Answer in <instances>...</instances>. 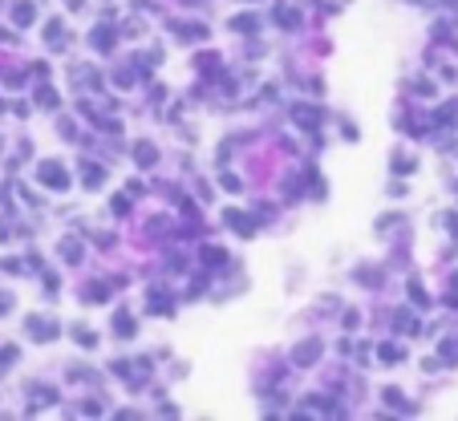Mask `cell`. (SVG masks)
Returning <instances> with one entry per match:
<instances>
[{"instance_id": "obj_1", "label": "cell", "mask_w": 458, "mask_h": 421, "mask_svg": "<svg viewBox=\"0 0 458 421\" xmlns=\"http://www.w3.org/2000/svg\"><path fill=\"white\" fill-rule=\"evenodd\" d=\"M37 178H41V186H49V191H65V186H69V171L53 158L37 166Z\"/></svg>"}, {"instance_id": "obj_2", "label": "cell", "mask_w": 458, "mask_h": 421, "mask_svg": "<svg viewBox=\"0 0 458 421\" xmlns=\"http://www.w3.org/2000/svg\"><path fill=\"white\" fill-rule=\"evenodd\" d=\"M25 328H29V336H33V340H41V345L57 340V333H61V324H57V320H45V316H29Z\"/></svg>"}, {"instance_id": "obj_3", "label": "cell", "mask_w": 458, "mask_h": 421, "mask_svg": "<svg viewBox=\"0 0 458 421\" xmlns=\"http://www.w3.org/2000/svg\"><path fill=\"white\" fill-rule=\"evenodd\" d=\"M223 223L232 227V231H239L244 239H252V235H256V223H260V219H252V215H244L239 207H227V210H223Z\"/></svg>"}, {"instance_id": "obj_4", "label": "cell", "mask_w": 458, "mask_h": 421, "mask_svg": "<svg viewBox=\"0 0 458 421\" xmlns=\"http://www.w3.org/2000/svg\"><path fill=\"white\" fill-rule=\"evenodd\" d=\"M321 352H324V340H304V345L292 348V365H297V369H309V365L321 360Z\"/></svg>"}, {"instance_id": "obj_5", "label": "cell", "mask_w": 458, "mask_h": 421, "mask_svg": "<svg viewBox=\"0 0 458 421\" xmlns=\"http://www.w3.org/2000/svg\"><path fill=\"white\" fill-rule=\"evenodd\" d=\"M292 122H300L304 130H317V122H321V110H317V106H292Z\"/></svg>"}, {"instance_id": "obj_6", "label": "cell", "mask_w": 458, "mask_h": 421, "mask_svg": "<svg viewBox=\"0 0 458 421\" xmlns=\"http://www.w3.org/2000/svg\"><path fill=\"white\" fill-rule=\"evenodd\" d=\"M89 45H94L98 53H110L114 49V29L110 25H98L94 33H89Z\"/></svg>"}, {"instance_id": "obj_7", "label": "cell", "mask_w": 458, "mask_h": 421, "mask_svg": "<svg viewBox=\"0 0 458 421\" xmlns=\"http://www.w3.org/2000/svg\"><path fill=\"white\" fill-rule=\"evenodd\" d=\"M130 154H134V162H138V166H142V171L159 162V150L150 146V142H134V150H130Z\"/></svg>"}, {"instance_id": "obj_8", "label": "cell", "mask_w": 458, "mask_h": 421, "mask_svg": "<svg viewBox=\"0 0 458 421\" xmlns=\"http://www.w3.org/2000/svg\"><path fill=\"white\" fill-rule=\"evenodd\" d=\"M45 41H49L53 49H65V45H69V33H65L61 21H49V25H45Z\"/></svg>"}, {"instance_id": "obj_9", "label": "cell", "mask_w": 458, "mask_h": 421, "mask_svg": "<svg viewBox=\"0 0 458 421\" xmlns=\"http://www.w3.org/2000/svg\"><path fill=\"white\" fill-rule=\"evenodd\" d=\"M171 296H166V292H159V288H154V292H150V316H171Z\"/></svg>"}, {"instance_id": "obj_10", "label": "cell", "mask_w": 458, "mask_h": 421, "mask_svg": "<svg viewBox=\"0 0 458 421\" xmlns=\"http://www.w3.org/2000/svg\"><path fill=\"white\" fill-rule=\"evenodd\" d=\"M33 16H37V9H33L29 0H16V4H13V21H16L21 29H25V25H33Z\"/></svg>"}, {"instance_id": "obj_11", "label": "cell", "mask_w": 458, "mask_h": 421, "mask_svg": "<svg viewBox=\"0 0 458 421\" xmlns=\"http://www.w3.org/2000/svg\"><path fill=\"white\" fill-rule=\"evenodd\" d=\"M406 292H409V304H414V308H422V312L430 308V296H426V288H422L418 280H409V284H406Z\"/></svg>"}, {"instance_id": "obj_12", "label": "cell", "mask_w": 458, "mask_h": 421, "mask_svg": "<svg viewBox=\"0 0 458 421\" xmlns=\"http://www.w3.org/2000/svg\"><path fill=\"white\" fill-rule=\"evenodd\" d=\"M81 174H86V186H89V191H98V186L106 183V171H101V166H94V162H81Z\"/></svg>"}, {"instance_id": "obj_13", "label": "cell", "mask_w": 458, "mask_h": 421, "mask_svg": "<svg viewBox=\"0 0 458 421\" xmlns=\"http://www.w3.org/2000/svg\"><path fill=\"white\" fill-rule=\"evenodd\" d=\"M114 333H118V336H134L138 333L134 316H130V312H118V316H114Z\"/></svg>"}, {"instance_id": "obj_14", "label": "cell", "mask_w": 458, "mask_h": 421, "mask_svg": "<svg viewBox=\"0 0 458 421\" xmlns=\"http://www.w3.org/2000/svg\"><path fill=\"white\" fill-rule=\"evenodd\" d=\"M232 29H236V33H256V29H260V16H252V13H239L236 21H232Z\"/></svg>"}, {"instance_id": "obj_15", "label": "cell", "mask_w": 458, "mask_h": 421, "mask_svg": "<svg viewBox=\"0 0 458 421\" xmlns=\"http://www.w3.org/2000/svg\"><path fill=\"white\" fill-rule=\"evenodd\" d=\"M385 405H394V409H402V413H414V405H409V401H406V397H402V393H397V389H385Z\"/></svg>"}, {"instance_id": "obj_16", "label": "cell", "mask_w": 458, "mask_h": 421, "mask_svg": "<svg viewBox=\"0 0 458 421\" xmlns=\"http://www.w3.org/2000/svg\"><path fill=\"white\" fill-rule=\"evenodd\" d=\"M61 260L65 263H81V248H77V239H61Z\"/></svg>"}, {"instance_id": "obj_17", "label": "cell", "mask_w": 458, "mask_h": 421, "mask_svg": "<svg viewBox=\"0 0 458 421\" xmlns=\"http://www.w3.org/2000/svg\"><path fill=\"white\" fill-rule=\"evenodd\" d=\"M199 260L215 268V263H227V251H223V248H203V251H199Z\"/></svg>"}, {"instance_id": "obj_18", "label": "cell", "mask_w": 458, "mask_h": 421, "mask_svg": "<svg viewBox=\"0 0 458 421\" xmlns=\"http://www.w3.org/2000/svg\"><path fill=\"white\" fill-rule=\"evenodd\" d=\"M438 352H442V360H446V365H458V336L442 340V348H438Z\"/></svg>"}, {"instance_id": "obj_19", "label": "cell", "mask_w": 458, "mask_h": 421, "mask_svg": "<svg viewBox=\"0 0 458 421\" xmlns=\"http://www.w3.org/2000/svg\"><path fill=\"white\" fill-rule=\"evenodd\" d=\"M74 336H77V345H81V348H94V345H98V336L89 333L86 324H74Z\"/></svg>"}, {"instance_id": "obj_20", "label": "cell", "mask_w": 458, "mask_h": 421, "mask_svg": "<svg viewBox=\"0 0 458 421\" xmlns=\"http://www.w3.org/2000/svg\"><path fill=\"white\" fill-rule=\"evenodd\" d=\"M276 16H280V25H284V29H300V13H297V9H276Z\"/></svg>"}, {"instance_id": "obj_21", "label": "cell", "mask_w": 458, "mask_h": 421, "mask_svg": "<svg viewBox=\"0 0 458 421\" xmlns=\"http://www.w3.org/2000/svg\"><path fill=\"white\" fill-rule=\"evenodd\" d=\"M438 122H442V126H450V122H458V101H446L442 110H438Z\"/></svg>"}, {"instance_id": "obj_22", "label": "cell", "mask_w": 458, "mask_h": 421, "mask_svg": "<svg viewBox=\"0 0 458 421\" xmlns=\"http://www.w3.org/2000/svg\"><path fill=\"white\" fill-rule=\"evenodd\" d=\"M29 397H37V401H57V393H53V389H45V385H29Z\"/></svg>"}, {"instance_id": "obj_23", "label": "cell", "mask_w": 458, "mask_h": 421, "mask_svg": "<svg viewBox=\"0 0 458 421\" xmlns=\"http://www.w3.org/2000/svg\"><path fill=\"white\" fill-rule=\"evenodd\" d=\"M110 210L122 219V215H130V195H114V203H110Z\"/></svg>"}, {"instance_id": "obj_24", "label": "cell", "mask_w": 458, "mask_h": 421, "mask_svg": "<svg viewBox=\"0 0 458 421\" xmlns=\"http://www.w3.org/2000/svg\"><path fill=\"white\" fill-rule=\"evenodd\" d=\"M377 357H382V360H402L406 352H402V345H382V348H377Z\"/></svg>"}, {"instance_id": "obj_25", "label": "cell", "mask_w": 458, "mask_h": 421, "mask_svg": "<svg viewBox=\"0 0 458 421\" xmlns=\"http://www.w3.org/2000/svg\"><path fill=\"white\" fill-rule=\"evenodd\" d=\"M86 300H110V284H89Z\"/></svg>"}, {"instance_id": "obj_26", "label": "cell", "mask_w": 458, "mask_h": 421, "mask_svg": "<svg viewBox=\"0 0 458 421\" xmlns=\"http://www.w3.org/2000/svg\"><path fill=\"white\" fill-rule=\"evenodd\" d=\"M37 106H45V110H53V106H57V93H53L49 86H45V89H37Z\"/></svg>"}, {"instance_id": "obj_27", "label": "cell", "mask_w": 458, "mask_h": 421, "mask_svg": "<svg viewBox=\"0 0 458 421\" xmlns=\"http://www.w3.org/2000/svg\"><path fill=\"white\" fill-rule=\"evenodd\" d=\"M199 69H203V73H215V69H219V57H215V53H203V57H199Z\"/></svg>"}, {"instance_id": "obj_28", "label": "cell", "mask_w": 458, "mask_h": 421, "mask_svg": "<svg viewBox=\"0 0 458 421\" xmlns=\"http://www.w3.org/2000/svg\"><path fill=\"white\" fill-rule=\"evenodd\" d=\"M219 186H223V191H239L244 183H239L236 174H223V178H219Z\"/></svg>"}, {"instance_id": "obj_29", "label": "cell", "mask_w": 458, "mask_h": 421, "mask_svg": "<svg viewBox=\"0 0 458 421\" xmlns=\"http://www.w3.org/2000/svg\"><path fill=\"white\" fill-rule=\"evenodd\" d=\"M414 93H422V98H434V86H430V81H414Z\"/></svg>"}, {"instance_id": "obj_30", "label": "cell", "mask_w": 458, "mask_h": 421, "mask_svg": "<svg viewBox=\"0 0 458 421\" xmlns=\"http://www.w3.org/2000/svg\"><path fill=\"white\" fill-rule=\"evenodd\" d=\"M4 86H9V89H21L25 81H21V73H4Z\"/></svg>"}, {"instance_id": "obj_31", "label": "cell", "mask_w": 458, "mask_h": 421, "mask_svg": "<svg viewBox=\"0 0 458 421\" xmlns=\"http://www.w3.org/2000/svg\"><path fill=\"white\" fill-rule=\"evenodd\" d=\"M394 166H397L402 174H409V171H414V162H409V158H394Z\"/></svg>"}]
</instances>
